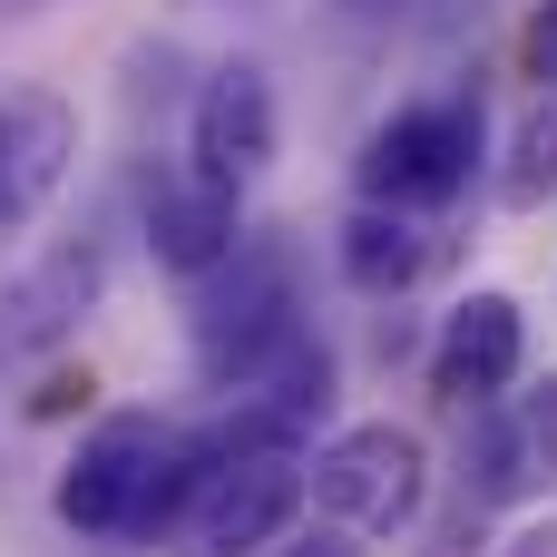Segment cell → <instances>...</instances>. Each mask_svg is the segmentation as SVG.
Listing matches in <instances>:
<instances>
[{
	"mask_svg": "<svg viewBox=\"0 0 557 557\" xmlns=\"http://www.w3.org/2000/svg\"><path fill=\"white\" fill-rule=\"evenodd\" d=\"M215 480H225V470L206 460V441H176L157 411H108V421L69 450L49 509H59V529H78V539H157V529H176L186 509H206Z\"/></svg>",
	"mask_w": 557,
	"mask_h": 557,
	"instance_id": "obj_1",
	"label": "cell"
},
{
	"mask_svg": "<svg viewBox=\"0 0 557 557\" xmlns=\"http://www.w3.org/2000/svg\"><path fill=\"white\" fill-rule=\"evenodd\" d=\"M196 372H206V392H255L294 343H313L304 333V304H294V255L274 245V235H245V255L225 264V274H206V294H196Z\"/></svg>",
	"mask_w": 557,
	"mask_h": 557,
	"instance_id": "obj_2",
	"label": "cell"
},
{
	"mask_svg": "<svg viewBox=\"0 0 557 557\" xmlns=\"http://www.w3.org/2000/svg\"><path fill=\"white\" fill-rule=\"evenodd\" d=\"M470 176H480V88L392 108L352 157L362 206H392V215H431V206L470 196Z\"/></svg>",
	"mask_w": 557,
	"mask_h": 557,
	"instance_id": "obj_3",
	"label": "cell"
},
{
	"mask_svg": "<svg viewBox=\"0 0 557 557\" xmlns=\"http://www.w3.org/2000/svg\"><path fill=\"white\" fill-rule=\"evenodd\" d=\"M304 480H313V509L333 529H401L421 509V490H431V450L401 421H352V431H333L313 450Z\"/></svg>",
	"mask_w": 557,
	"mask_h": 557,
	"instance_id": "obj_4",
	"label": "cell"
},
{
	"mask_svg": "<svg viewBox=\"0 0 557 557\" xmlns=\"http://www.w3.org/2000/svg\"><path fill=\"white\" fill-rule=\"evenodd\" d=\"M98 294H108V245H98V235H69V245H49L39 264H20V274L0 284V372L59 352V343L98 313Z\"/></svg>",
	"mask_w": 557,
	"mask_h": 557,
	"instance_id": "obj_5",
	"label": "cell"
},
{
	"mask_svg": "<svg viewBox=\"0 0 557 557\" xmlns=\"http://www.w3.org/2000/svg\"><path fill=\"white\" fill-rule=\"evenodd\" d=\"M274 78L255 69V59H225V69H206V88H196V117H186V166L206 176V186H225V196H245L264 166H274Z\"/></svg>",
	"mask_w": 557,
	"mask_h": 557,
	"instance_id": "obj_6",
	"label": "cell"
},
{
	"mask_svg": "<svg viewBox=\"0 0 557 557\" xmlns=\"http://www.w3.org/2000/svg\"><path fill=\"white\" fill-rule=\"evenodd\" d=\"M557 490V372L539 392L480 411L470 450H460V499L470 509H519V499H548Z\"/></svg>",
	"mask_w": 557,
	"mask_h": 557,
	"instance_id": "obj_7",
	"label": "cell"
},
{
	"mask_svg": "<svg viewBox=\"0 0 557 557\" xmlns=\"http://www.w3.org/2000/svg\"><path fill=\"white\" fill-rule=\"evenodd\" d=\"M137 235H147V255H157L166 274L206 284V274H225V264L245 255V196L206 186L196 166H157L147 196H137Z\"/></svg>",
	"mask_w": 557,
	"mask_h": 557,
	"instance_id": "obj_8",
	"label": "cell"
},
{
	"mask_svg": "<svg viewBox=\"0 0 557 557\" xmlns=\"http://www.w3.org/2000/svg\"><path fill=\"white\" fill-rule=\"evenodd\" d=\"M69 166H78V108L59 88H10L0 98V245L49 215Z\"/></svg>",
	"mask_w": 557,
	"mask_h": 557,
	"instance_id": "obj_9",
	"label": "cell"
},
{
	"mask_svg": "<svg viewBox=\"0 0 557 557\" xmlns=\"http://www.w3.org/2000/svg\"><path fill=\"white\" fill-rule=\"evenodd\" d=\"M519 362H529V313L509 294H460L441 313V343H431V392L460 411H499Z\"/></svg>",
	"mask_w": 557,
	"mask_h": 557,
	"instance_id": "obj_10",
	"label": "cell"
},
{
	"mask_svg": "<svg viewBox=\"0 0 557 557\" xmlns=\"http://www.w3.org/2000/svg\"><path fill=\"white\" fill-rule=\"evenodd\" d=\"M304 499H313L304 460H245V470H225L215 499L186 519V557H264L294 519H304Z\"/></svg>",
	"mask_w": 557,
	"mask_h": 557,
	"instance_id": "obj_11",
	"label": "cell"
},
{
	"mask_svg": "<svg viewBox=\"0 0 557 557\" xmlns=\"http://www.w3.org/2000/svg\"><path fill=\"white\" fill-rule=\"evenodd\" d=\"M333 264H343V284H352V294L392 304V294H411V284L431 274V235H421V215L352 206V215H343V235H333Z\"/></svg>",
	"mask_w": 557,
	"mask_h": 557,
	"instance_id": "obj_12",
	"label": "cell"
},
{
	"mask_svg": "<svg viewBox=\"0 0 557 557\" xmlns=\"http://www.w3.org/2000/svg\"><path fill=\"white\" fill-rule=\"evenodd\" d=\"M548 196H557V88H539L499 157V206H548Z\"/></svg>",
	"mask_w": 557,
	"mask_h": 557,
	"instance_id": "obj_13",
	"label": "cell"
},
{
	"mask_svg": "<svg viewBox=\"0 0 557 557\" xmlns=\"http://www.w3.org/2000/svg\"><path fill=\"white\" fill-rule=\"evenodd\" d=\"M529 69L557 88V0H539V20H529Z\"/></svg>",
	"mask_w": 557,
	"mask_h": 557,
	"instance_id": "obj_14",
	"label": "cell"
},
{
	"mask_svg": "<svg viewBox=\"0 0 557 557\" xmlns=\"http://www.w3.org/2000/svg\"><path fill=\"white\" fill-rule=\"evenodd\" d=\"M480 519H490V509H470V499H460V509H450V529H441V548H431V557H480Z\"/></svg>",
	"mask_w": 557,
	"mask_h": 557,
	"instance_id": "obj_15",
	"label": "cell"
},
{
	"mask_svg": "<svg viewBox=\"0 0 557 557\" xmlns=\"http://www.w3.org/2000/svg\"><path fill=\"white\" fill-rule=\"evenodd\" d=\"M274 557H362V548H352V539L333 529V539H304V548H274Z\"/></svg>",
	"mask_w": 557,
	"mask_h": 557,
	"instance_id": "obj_16",
	"label": "cell"
},
{
	"mask_svg": "<svg viewBox=\"0 0 557 557\" xmlns=\"http://www.w3.org/2000/svg\"><path fill=\"white\" fill-rule=\"evenodd\" d=\"M509 557H557V548H548V539H519V548H509Z\"/></svg>",
	"mask_w": 557,
	"mask_h": 557,
	"instance_id": "obj_17",
	"label": "cell"
},
{
	"mask_svg": "<svg viewBox=\"0 0 557 557\" xmlns=\"http://www.w3.org/2000/svg\"><path fill=\"white\" fill-rule=\"evenodd\" d=\"M186 10H215V0H186Z\"/></svg>",
	"mask_w": 557,
	"mask_h": 557,
	"instance_id": "obj_18",
	"label": "cell"
}]
</instances>
